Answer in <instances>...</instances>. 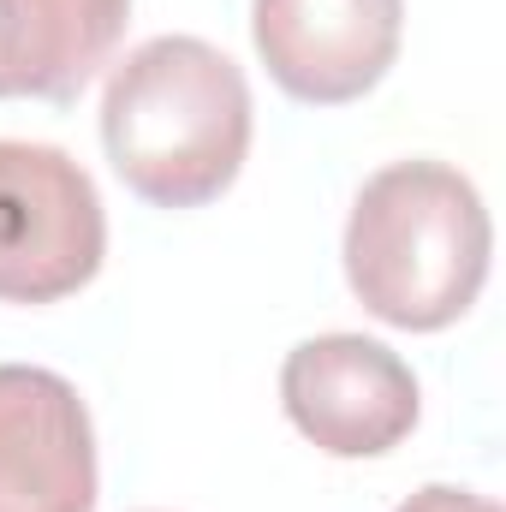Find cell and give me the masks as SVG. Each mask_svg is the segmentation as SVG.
I'll return each instance as SVG.
<instances>
[{
  "instance_id": "cell-1",
  "label": "cell",
  "mask_w": 506,
  "mask_h": 512,
  "mask_svg": "<svg viewBox=\"0 0 506 512\" xmlns=\"http://www.w3.org/2000/svg\"><path fill=\"white\" fill-rule=\"evenodd\" d=\"M102 149L155 209L215 203L251 155V84L203 36H149L108 72Z\"/></svg>"
},
{
  "instance_id": "cell-2",
  "label": "cell",
  "mask_w": 506,
  "mask_h": 512,
  "mask_svg": "<svg viewBox=\"0 0 506 512\" xmlns=\"http://www.w3.org/2000/svg\"><path fill=\"white\" fill-rule=\"evenodd\" d=\"M495 227L483 191L429 155L387 161L346 215V280L358 304L405 334L453 328L489 280Z\"/></svg>"
},
{
  "instance_id": "cell-3",
  "label": "cell",
  "mask_w": 506,
  "mask_h": 512,
  "mask_svg": "<svg viewBox=\"0 0 506 512\" xmlns=\"http://www.w3.org/2000/svg\"><path fill=\"white\" fill-rule=\"evenodd\" d=\"M96 179L54 143L0 137V304H60L102 274Z\"/></svg>"
},
{
  "instance_id": "cell-4",
  "label": "cell",
  "mask_w": 506,
  "mask_h": 512,
  "mask_svg": "<svg viewBox=\"0 0 506 512\" xmlns=\"http://www.w3.org/2000/svg\"><path fill=\"white\" fill-rule=\"evenodd\" d=\"M280 405L292 429L328 459H381L417 429V376L370 334L298 340L280 364Z\"/></svg>"
},
{
  "instance_id": "cell-5",
  "label": "cell",
  "mask_w": 506,
  "mask_h": 512,
  "mask_svg": "<svg viewBox=\"0 0 506 512\" xmlns=\"http://www.w3.org/2000/svg\"><path fill=\"white\" fill-rule=\"evenodd\" d=\"M405 0H251V42L268 78L310 108L370 96L399 60Z\"/></svg>"
},
{
  "instance_id": "cell-6",
  "label": "cell",
  "mask_w": 506,
  "mask_h": 512,
  "mask_svg": "<svg viewBox=\"0 0 506 512\" xmlns=\"http://www.w3.org/2000/svg\"><path fill=\"white\" fill-rule=\"evenodd\" d=\"M96 423L78 387L0 364V512H96Z\"/></svg>"
},
{
  "instance_id": "cell-7",
  "label": "cell",
  "mask_w": 506,
  "mask_h": 512,
  "mask_svg": "<svg viewBox=\"0 0 506 512\" xmlns=\"http://www.w3.org/2000/svg\"><path fill=\"white\" fill-rule=\"evenodd\" d=\"M126 24L131 0H0V102H78Z\"/></svg>"
},
{
  "instance_id": "cell-8",
  "label": "cell",
  "mask_w": 506,
  "mask_h": 512,
  "mask_svg": "<svg viewBox=\"0 0 506 512\" xmlns=\"http://www.w3.org/2000/svg\"><path fill=\"white\" fill-rule=\"evenodd\" d=\"M393 512H501L489 495H477V489H453V483H429V489H417L411 501H399Z\"/></svg>"
}]
</instances>
